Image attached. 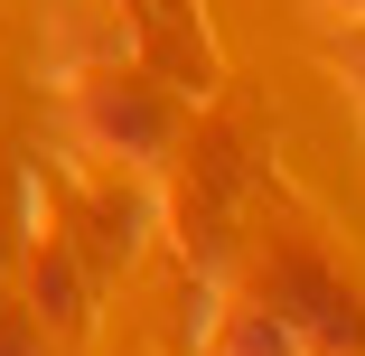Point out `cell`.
Listing matches in <instances>:
<instances>
[{
	"label": "cell",
	"mask_w": 365,
	"mask_h": 356,
	"mask_svg": "<svg viewBox=\"0 0 365 356\" xmlns=\"http://www.w3.org/2000/svg\"><path fill=\"white\" fill-rule=\"evenodd\" d=\"M244 291H262L290 328H300L309 356H365V300L346 291V281H337L309 244H272V253H253Z\"/></svg>",
	"instance_id": "cell-2"
},
{
	"label": "cell",
	"mask_w": 365,
	"mask_h": 356,
	"mask_svg": "<svg viewBox=\"0 0 365 356\" xmlns=\"http://www.w3.org/2000/svg\"><path fill=\"white\" fill-rule=\"evenodd\" d=\"M197 356H309L300 347V328H290L262 291H215L206 300V319H197Z\"/></svg>",
	"instance_id": "cell-4"
},
{
	"label": "cell",
	"mask_w": 365,
	"mask_h": 356,
	"mask_svg": "<svg viewBox=\"0 0 365 356\" xmlns=\"http://www.w3.org/2000/svg\"><path fill=\"white\" fill-rule=\"evenodd\" d=\"M319 10H328V19H365V0H319Z\"/></svg>",
	"instance_id": "cell-6"
},
{
	"label": "cell",
	"mask_w": 365,
	"mask_h": 356,
	"mask_svg": "<svg viewBox=\"0 0 365 356\" xmlns=\"http://www.w3.org/2000/svg\"><path fill=\"white\" fill-rule=\"evenodd\" d=\"M0 356H47V328L19 319V310H0Z\"/></svg>",
	"instance_id": "cell-5"
},
{
	"label": "cell",
	"mask_w": 365,
	"mask_h": 356,
	"mask_svg": "<svg viewBox=\"0 0 365 356\" xmlns=\"http://www.w3.org/2000/svg\"><path fill=\"white\" fill-rule=\"evenodd\" d=\"M66 131H76V151L122 169V178H150L178 160V131H187V103L169 76L131 56H94V66H66Z\"/></svg>",
	"instance_id": "cell-1"
},
{
	"label": "cell",
	"mask_w": 365,
	"mask_h": 356,
	"mask_svg": "<svg viewBox=\"0 0 365 356\" xmlns=\"http://www.w3.org/2000/svg\"><path fill=\"white\" fill-rule=\"evenodd\" d=\"M346 85H356V103H365V56H356V76H346Z\"/></svg>",
	"instance_id": "cell-7"
},
{
	"label": "cell",
	"mask_w": 365,
	"mask_h": 356,
	"mask_svg": "<svg viewBox=\"0 0 365 356\" xmlns=\"http://www.w3.org/2000/svg\"><path fill=\"white\" fill-rule=\"evenodd\" d=\"M94 263L76 253V235H66L56 216H38L29 225V319L38 328H56V337H85L94 328Z\"/></svg>",
	"instance_id": "cell-3"
},
{
	"label": "cell",
	"mask_w": 365,
	"mask_h": 356,
	"mask_svg": "<svg viewBox=\"0 0 365 356\" xmlns=\"http://www.w3.org/2000/svg\"><path fill=\"white\" fill-rule=\"evenodd\" d=\"M178 10H187V0H178Z\"/></svg>",
	"instance_id": "cell-8"
}]
</instances>
